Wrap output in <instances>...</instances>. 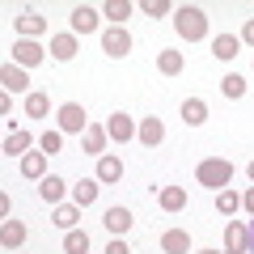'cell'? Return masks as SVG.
Instances as JSON below:
<instances>
[{
  "label": "cell",
  "instance_id": "obj_1",
  "mask_svg": "<svg viewBox=\"0 0 254 254\" xmlns=\"http://www.w3.org/2000/svg\"><path fill=\"white\" fill-rule=\"evenodd\" d=\"M174 30H178L187 43H199V38L208 34V17H203V9H195V4H182V9H174Z\"/></svg>",
  "mask_w": 254,
  "mask_h": 254
},
{
  "label": "cell",
  "instance_id": "obj_2",
  "mask_svg": "<svg viewBox=\"0 0 254 254\" xmlns=\"http://www.w3.org/2000/svg\"><path fill=\"white\" fill-rule=\"evenodd\" d=\"M195 178H199L203 187H212V190H229V182H233V161H225V157H208V161H199Z\"/></svg>",
  "mask_w": 254,
  "mask_h": 254
},
{
  "label": "cell",
  "instance_id": "obj_3",
  "mask_svg": "<svg viewBox=\"0 0 254 254\" xmlns=\"http://www.w3.org/2000/svg\"><path fill=\"white\" fill-rule=\"evenodd\" d=\"M60 131H89V115H85L81 102H64L60 106Z\"/></svg>",
  "mask_w": 254,
  "mask_h": 254
},
{
  "label": "cell",
  "instance_id": "obj_4",
  "mask_svg": "<svg viewBox=\"0 0 254 254\" xmlns=\"http://www.w3.org/2000/svg\"><path fill=\"white\" fill-rule=\"evenodd\" d=\"M102 51H106L110 60H123V55L131 51V34H127L123 26H110L106 34H102Z\"/></svg>",
  "mask_w": 254,
  "mask_h": 254
},
{
  "label": "cell",
  "instance_id": "obj_5",
  "mask_svg": "<svg viewBox=\"0 0 254 254\" xmlns=\"http://www.w3.org/2000/svg\"><path fill=\"white\" fill-rule=\"evenodd\" d=\"M225 254H250V225L229 220V229H225Z\"/></svg>",
  "mask_w": 254,
  "mask_h": 254
},
{
  "label": "cell",
  "instance_id": "obj_6",
  "mask_svg": "<svg viewBox=\"0 0 254 254\" xmlns=\"http://www.w3.org/2000/svg\"><path fill=\"white\" fill-rule=\"evenodd\" d=\"M47 51L34 43V38H17L13 43V64H21V68H34V64H43Z\"/></svg>",
  "mask_w": 254,
  "mask_h": 254
},
{
  "label": "cell",
  "instance_id": "obj_7",
  "mask_svg": "<svg viewBox=\"0 0 254 254\" xmlns=\"http://www.w3.org/2000/svg\"><path fill=\"white\" fill-rule=\"evenodd\" d=\"M0 85H4V93H21V89H30V76L21 64H4L0 68Z\"/></svg>",
  "mask_w": 254,
  "mask_h": 254
},
{
  "label": "cell",
  "instance_id": "obj_8",
  "mask_svg": "<svg viewBox=\"0 0 254 254\" xmlns=\"http://www.w3.org/2000/svg\"><path fill=\"white\" fill-rule=\"evenodd\" d=\"M106 136H110V140H119V144H123V140H136V123H131L123 110H115V115L106 119Z\"/></svg>",
  "mask_w": 254,
  "mask_h": 254
},
{
  "label": "cell",
  "instance_id": "obj_9",
  "mask_svg": "<svg viewBox=\"0 0 254 254\" xmlns=\"http://www.w3.org/2000/svg\"><path fill=\"white\" fill-rule=\"evenodd\" d=\"M136 140H140V144H148V148H153V144H161V140H165V127H161V119H153V115H148V119H140V127H136Z\"/></svg>",
  "mask_w": 254,
  "mask_h": 254
},
{
  "label": "cell",
  "instance_id": "obj_10",
  "mask_svg": "<svg viewBox=\"0 0 254 254\" xmlns=\"http://www.w3.org/2000/svg\"><path fill=\"white\" fill-rule=\"evenodd\" d=\"M93 30H98V9L76 4L72 9V34H93Z\"/></svg>",
  "mask_w": 254,
  "mask_h": 254
},
{
  "label": "cell",
  "instance_id": "obj_11",
  "mask_svg": "<svg viewBox=\"0 0 254 254\" xmlns=\"http://www.w3.org/2000/svg\"><path fill=\"white\" fill-rule=\"evenodd\" d=\"M161 250H165V254H187V250H190L187 229H165V233H161Z\"/></svg>",
  "mask_w": 254,
  "mask_h": 254
},
{
  "label": "cell",
  "instance_id": "obj_12",
  "mask_svg": "<svg viewBox=\"0 0 254 254\" xmlns=\"http://www.w3.org/2000/svg\"><path fill=\"white\" fill-rule=\"evenodd\" d=\"M182 123H190V127L208 123V102H203V98H187V102H182Z\"/></svg>",
  "mask_w": 254,
  "mask_h": 254
},
{
  "label": "cell",
  "instance_id": "obj_13",
  "mask_svg": "<svg viewBox=\"0 0 254 254\" xmlns=\"http://www.w3.org/2000/svg\"><path fill=\"white\" fill-rule=\"evenodd\" d=\"M21 242H26V225H21V220H4V225H0V246H4V250H17Z\"/></svg>",
  "mask_w": 254,
  "mask_h": 254
},
{
  "label": "cell",
  "instance_id": "obj_14",
  "mask_svg": "<svg viewBox=\"0 0 254 254\" xmlns=\"http://www.w3.org/2000/svg\"><path fill=\"white\" fill-rule=\"evenodd\" d=\"M106 127H93L89 123V131H85V136H81V148H85V153H89V157H102V148H106Z\"/></svg>",
  "mask_w": 254,
  "mask_h": 254
},
{
  "label": "cell",
  "instance_id": "obj_15",
  "mask_svg": "<svg viewBox=\"0 0 254 254\" xmlns=\"http://www.w3.org/2000/svg\"><path fill=\"white\" fill-rule=\"evenodd\" d=\"M43 30H47V17H43V13L30 9V13H21V17H17V34H21V38H34V34H43Z\"/></svg>",
  "mask_w": 254,
  "mask_h": 254
},
{
  "label": "cell",
  "instance_id": "obj_16",
  "mask_svg": "<svg viewBox=\"0 0 254 254\" xmlns=\"http://www.w3.org/2000/svg\"><path fill=\"white\" fill-rule=\"evenodd\" d=\"M102 225H106L110 233H119V237H123L127 229H131V212H127V208H106V216H102Z\"/></svg>",
  "mask_w": 254,
  "mask_h": 254
},
{
  "label": "cell",
  "instance_id": "obj_17",
  "mask_svg": "<svg viewBox=\"0 0 254 254\" xmlns=\"http://www.w3.org/2000/svg\"><path fill=\"white\" fill-rule=\"evenodd\" d=\"M119 178H123V161L110 157V153H102L98 157V182H119Z\"/></svg>",
  "mask_w": 254,
  "mask_h": 254
},
{
  "label": "cell",
  "instance_id": "obj_18",
  "mask_svg": "<svg viewBox=\"0 0 254 254\" xmlns=\"http://www.w3.org/2000/svg\"><path fill=\"white\" fill-rule=\"evenodd\" d=\"M93 199H98V178H81L72 187V203H76V208H89Z\"/></svg>",
  "mask_w": 254,
  "mask_h": 254
},
{
  "label": "cell",
  "instance_id": "obj_19",
  "mask_svg": "<svg viewBox=\"0 0 254 254\" xmlns=\"http://www.w3.org/2000/svg\"><path fill=\"white\" fill-rule=\"evenodd\" d=\"M38 195H43L47 203H55V208H60V203H64V178H55V174H47V178L38 182Z\"/></svg>",
  "mask_w": 254,
  "mask_h": 254
},
{
  "label": "cell",
  "instance_id": "obj_20",
  "mask_svg": "<svg viewBox=\"0 0 254 254\" xmlns=\"http://www.w3.org/2000/svg\"><path fill=\"white\" fill-rule=\"evenodd\" d=\"M157 203H161L165 212H182V208H187V190H182V187H161Z\"/></svg>",
  "mask_w": 254,
  "mask_h": 254
},
{
  "label": "cell",
  "instance_id": "obj_21",
  "mask_svg": "<svg viewBox=\"0 0 254 254\" xmlns=\"http://www.w3.org/2000/svg\"><path fill=\"white\" fill-rule=\"evenodd\" d=\"M237 47H242V38H233V34H216V38H212V55L225 60V64L237 55Z\"/></svg>",
  "mask_w": 254,
  "mask_h": 254
},
{
  "label": "cell",
  "instance_id": "obj_22",
  "mask_svg": "<svg viewBox=\"0 0 254 254\" xmlns=\"http://www.w3.org/2000/svg\"><path fill=\"white\" fill-rule=\"evenodd\" d=\"M21 174L43 182L47 178V153H26V157H21Z\"/></svg>",
  "mask_w": 254,
  "mask_h": 254
},
{
  "label": "cell",
  "instance_id": "obj_23",
  "mask_svg": "<svg viewBox=\"0 0 254 254\" xmlns=\"http://www.w3.org/2000/svg\"><path fill=\"white\" fill-rule=\"evenodd\" d=\"M30 144H34L30 131H9V136H4V157H21Z\"/></svg>",
  "mask_w": 254,
  "mask_h": 254
},
{
  "label": "cell",
  "instance_id": "obj_24",
  "mask_svg": "<svg viewBox=\"0 0 254 254\" xmlns=\"http://www.w3.org/2000/svg\"><path fill=\"white\" fill-rule=\"evenodd\" d=\"M51 55L68 64V60L76 55V38H72V34H55V38H51Z\"/></svg>",
  "mask_w": 254,
  "mask_h": 254
},
{
  "label": "cell",
  "instance_id": "obj_25",
  "mask_svg": "<svg viewBox=\"0 0 254 254\" xmlns=\"http://www.w3.org/2000/svg\"><path fill=\"white\" fill-rule=\"evenodd\" d=\"M64 254H89V233L68 229V237H64Z\"/></svg>",
  "mask_w": 254,
  "mask_h": 254
},
{
  "label": "cell",
  "instance_id": "obj_26",
  "mask_svg": "<svg viewBox=\"0 0 254 254\" xmlns=\"http://www.w3.org/2000/svg\"><path fill=\"white\" fill-rule=\"evenodd\" d=\"M76 220H81V208L76 203H60L55 208V225L60 229H76Z\"/></svg>",
  "mask_w": 254,
  "mask_h": 254
},
{
  "label": "cell",
  "instance_id": "obj_27",
  "mask_svg": "<svg viewBox=\"0 0 254 254\" xmlns=\"http://www.w3.org/2000/svg\"><path fill=\"white\" fill-rule=\"evenodd\" d=\"M157 68H161L165 76H178L182 72V51H161L157 55Z\"/></svg>",
  "mask_w": 254,
  "mask_h": 254
},
{
  "label": "cell",
  "instance_id": "obj_28",
  "mask_svg": "<svg viewBox=\"0 0 254 254\" xmlns=\"http://www.w3.org/2000/svg\"><path fill=\"white\" fill-rule=\"evenodd\" d=\"M47 110H51V102H47V93H30V98H26V115L30 119H47Z\"/></svg>",
  "mask_w": 254,
  "mask_h": 254
},
{
  "label": "cell",
  "instance_id": "obj_29",
  "mask_svg": "<svg viewBox=\"0 0 254 254\" xmlns=\"http://www.w3.org/2000/svg\"><path fill=\"white\" fill-rule=\"evenodd\" d=\"M38 144H43V153H47V157H55V153L64 148V131H55V127H47L43 136H38Z\"/></svg>",
  "mask_w": 254,
  "mask_h": 254
},
{
  "label": "cell",
  "instance_id": "obj_30",
  "mask_svg": "<svg viewBox=\"0 0 254 254\" xmlns=\"http://www.w3.org/2000/svg\"><path fill=\"white\" fill-rule=\"evenodd\" d=\"M216 208H220V216H233V212L242 208V195H237V190H220V195H216Z\"/></svg>",
  "mask_w": 254,
  "mask_h": 254
},
{
  "label": "cell",
  "instance_id": "obj_31",
  "mask_svg": "<svg viewBox=\"0 0 254 254\" xmlns=\"http://www.w3.org/2000/svg\"><path fill=\"white\" fill-rule=\"evenodd\" d=\"M102 13H106L115 26H123V17H131V4H127V0H106V9H102Z\"/></svg>",
  "mask_w": 254,
  "mask_h": 254
},
{
  "label": "cell",
  "instance_id": "obj_32",
  "mask_svg": "<svg viewBox=\"0 0 254 254\" xmlns=\"http://www.w3.org/2000/svg\"><path fill=\"white\" fill-rule=\"evenodd\" d=\"M220 89H225V98H242V93H246V76H237V72H229L225 81H220Z\"/></svg>",
  "mask_w": 254,
  "mask_h": 254
},
{
  "label": "cell",
  "instance_id": "obj_33",
  "mask_svg": "<svg viewBox=\"0 0 254 254\" xmlns=\"http://www.w3.org/2000/svg\"><path fill=\"white\" fill-rule=\"evenodd\" d=\"M140 9H144L148 17H165V13H170V0H144Z\"/></svg>",
  "mask_w": 254,
  "mask_h": 254
},
{
  "label": "cell",
  "instance_id": "obj_34",
  "mask_svg": "<svg viewBox=\"0 0 254 254\" xmlns=\"http://www.w3.org/2000/svg\"><path fill=\"white\" fill-rule=\"evenodd\" d=\"M106 254H131V250H127V246H123V237H115V242L106 246Z\"/></svg>",
  "mask_w": 254,
  "mask_h": 254
},
{
  "label": "cell",
  "instance_id": "obj_35",
  "mask_svg": "<svg viewBox=\"0 0 254 254\" xmlns=\"http://www.w3.org/2000/svg\"><path fill=\"white\" fill-rule=\"evenodd\" d=\"M242 43H250V47H254V17L242 26Z\"/></svg>",
  "mask_w": 254,
  "mask_h": 254
},
{
  "label": "cell",
  "instance_id": "obj_36",
  "mask_svg": "<svg viewBox=\"0 0 254 254\" xmlns=\"http://www.w3.org/2000/svg\"><path fill=\"white\" fill-rule=\"evenodd\" d=\"M242 208H246V212H250V216H254V187H250V190H246V195H242Z\"/></svg>",
  "mask_w": 254,
  "mask_h": 254
},
{
  "label": "cell",
  "instance_id": "obj_37",
  "mask_svg": "<svg viewBox=\"0 0 254 254\" xmlns=\"http://www.w3.org/2000/svg\"><path fill=\"white\" fill-rule=\"evenodd\" d=\"M250 254H254V220H250Z\"/></svg>",
  "mask_w": 254,
  "mask_h": 254
},
{
  "label": "cell",
  "instance_id": "obj_38",
  "mask_svg": "<svg viewBox=\"0 0 254 254\" xmlns=\"http://www.w3.org/2000/svg\"><path fill=\"white\" fill-rule=\"evenodd\" d=\"M250 182H254V161H250Z\"/></svg>",
  "mask_w": 254,
  "mask_h": 254
},
{
  "label": "cell",
  "instance_id": "obj_39",
  "mask_svg": "<svg viewBox=\"0 0 254 254\" xmlns=\"http://www.w3.org/2000/svg\"><path fill=\"white\" fill-rule=\"evenodd\" d=\"M199 254H220V250H199Z\"/></svg>",
  "mask_w": 254,
  "mask_h": 254
}]
</instances>
